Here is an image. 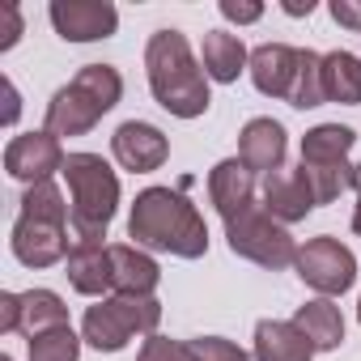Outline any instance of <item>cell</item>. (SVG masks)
I'll list each match as a JSON object with an SVG mask.
<instances>
[{"mask_svg":"<svg viewBox=\"0 0 361 361\" xmlns=\"http://www.w3.org/2000/svg\"><path fill=\"white\" fill-rule=\"evenodd\" d=\"M128 238L140 251H170L178 259L209 255V226L200 209L174 188H145L128 213Z\"/></svg>","mask_w":361,"mask_h":361,"instance_id":"cell-1","label":"cell"},{"mask_svg":"<svg viewBox=\"0 0 361 361\" xmlns=\"http://www.w3.org/2000/svg\"><path fill=\"white\" fill-rule=\"evenodd\" d=\"M145 73H149V90L157 98L161 111H170L174 119H200L213 102L209 94V73L204 64L192 56V43L183 30H157L145 43Z\"/></svg>","mask_w":361,"mask_h":361,"instance_id":"cell-2","label":"cell"},{"mask_svg":"<svg viewBox=\"0 0 361 361\" xmlns=\"http://www.w3.org/2000/svg\"><path fill=\"white\" fill-rule=\"evenodd\" d=\"M9 247H13L18 264H26V268H51V264L68 259V247H73V209H68V200H64V192L56 183L26 188Z\"/></svg>","mask_w":361,"mask_h":361,"instance_id":"cell-3","label":"cell"},{"mask_svg":"<svg viewBox=\"0 0 361 361\" xmlns=\"http://www.w3.org/2000/svg\"><path fill=\"white\" fill-rule=\"evenodd\" d=\"M68 204H73V243H102L119 209V174L102 153H68Z\"/></svg>","mask_w":361,"mask_h":361,"instance_id":"cell-4","label":"cell"},{"mask_svg":"<svg viewBox=\"0 0 361 361\" xmlns=\"http://www.w3.org/2000/svg\"><path fill=\"white\" fill-rule=\"evenodd\" d=\"M123 98V77L111 64H85L68 85H60L47 102V132L60 136H85L98 128L106 111H115Z\"/></svg>","mask_w":361,"mask_h":361,"instance_id":"cell-5","label":"cell"},{"mask_svg":"<svg viewBox=\"0 0 361 361\" xmlns=\"http://www.w3.org/2000/svg\"><path fill=\"white\" fill-rule=\"evenodd\" d=\"M161 323V302L157 298H98L85 319H81V340L98 353H119L128 348L132 336H153Z\"/></svg>","mask_w":361,"mask_h":361,"instance_id":"cell-6","label":"cell"},{"mask_svg":"<svg viewBox=\"0 0 361 361\" xmlns=\"http://www.w3.org/2000/svg\"><path fill=\"white\" fill-rule=\"evenodd\" d=\"M226 243H230V251H234L238 259H251V264H259V268H268V272H281V268L298 264V243H293V234H289L264 204H255V209H247L243 217L226 221Z\"/></svg>","mask_w":361,"mask_h":361,"instance_id":"cell-7","label":"cell"},{"mask_svg":"<svg viewBox=\"0 0 361 361\" xmlns=\"http://www.w3.org/2000/svg\"><path fill=\"white\" fill-rule=\"evenodd\" d=\"M298 276L319 293V298H340V293H348L353 289V281H357V259H353V251L340 243V238H327V234H319V238H306V247H298Z\"/></svg>","mask_w":361,"mask_h":361,"instance_id":"cell-8","label":"cell"},{"mask_svg":"<svg viewBox=\"0 0 361 361\" xmlns=\"http://www.w3.org/2000/svg\"><path fill=\"white\" fill-rule=\"evenodd\" d=\"M64 149L60 140L43 128V132H22L5 145V170L9 178L26 188H39V183H51V174H64Z\"/></svg>","mask_w":361,"mask_h":361,"instance_id":"cell-9","label":"cell"},{"mask_svg":"<svg viewBox=\"0 0 361 361\" xmlns=\"http://www.w3.org/2000/svg\"><path fill=\"white\" fill-rule=\"evenodd\" d=\"M47 18L64 43H98L119 30V9L111 0H51Z\"/></svg>","mask_w":361,"mask_h":361,"instance_id":"cell-10","label":"cell"},{"mask_svg":"<svg viewBox=\"0 0 361 361\" xmlns=\"http://www.w3.org/2000/svg\"><path fill=\"white\" fill-rule=\"evenodd\" d=\"M111 153H115V161H119L123 170H132V174H149V170H161V166H166V157H170V140H166L161 128H153V123H145V119H128V123L115 128V136H111Z\"/></svg>","mask_w":361,"mask_h":361,"instance_id":"cell-11","label":"cell"},{"mask_svg":"<svg viewBox=\"0 0 361 361\" xmlns=\"http://www.w3.org/2000/svg\"><path fill=\"white\" fill-rule=\"evenodd\" d=\"M264 209H268L281 226L306 221V217L319 209L314 188H310V178L302 174V166H281V170L264 174Z\"/></svg>","mask_w":361,"mask_h":361,"instance_id":"cell-12","label":"cell"},{"mask_svg":"<svg viewBox=\"0 0 361 361\" xmlns=\"http://www.w3.org/2000/svg\"><path fill=\"white\" fill-rule=\"evenodd\" d=\"M298 68H302V47H289V43H264L251 51V81L264 98H281L289 102L293 94V81H298Z\"/></svg>","mask_w":361,"mask_h":361,"instance_id":"cell-13","label":"cell"},{"mask_svg":"<svg viewBox=\"0 0 361 361\" xmlns=\"http://www.w3.org/2000/svg\"><path fill=\"white\" fill-rule=\"evenodd\" d=\"M209 200L221 213V221L243 217L247 209H255V170H247L238 157H226L209 170Z\"/></svg>","mask_w":361,"mask_h":361,"instance_id":"cell-14","label":"cell"},{"mask_svg":"<svg viewBox=\"0 0 361 361\" xmlns=\"http://www.w3.org/2000/svg\"><path fill=\"white\" fill-rule=\"evenodd\" d=\"M64 268H68V285L85 298L115 293V268H111V247L106 243H73Z\"/></svg>","mask_w":361,"mask_h":361,"instance_id":"cell-15","label":"cell"},{"mask_svg":"<svg viewBox=\"0 0 361 361\" xmlns=\"http://www.w3.org/2000/svg\"><path fill=\"white\" fill-rule=\"evenodd\" d=\"M285 149H289L285 128H281L276 119H268V115L251 119V123L238 132V161H243L247 170H255V174L281 170V166H285Z\"/></svg>","mask_w":361,"mask_h":361,"instance_id":"cell-16","label":"cell"},{"mask_svg":"<svg viewBox=\"0 0 361 361\" xmlns=\"http://www.w3.org/2000/svg\"><path fill=\"white\" fill-rule=\"evenodd\" d=\"M111 268H115V293L119 298H153V289L161 281L157 259L140 247H128V243L111 247Z\"/></svg>","mask_w":361,"mask_h":361,"instance_id":"cell-17","label":"cell"},{"mask_svg":"<svg viewBox=\"0 0 361 361\" xmlns=\"http://www.w3.org/2000/svg\"><path fill=\"white\" fill-rule=\"evenodd\" d=\"M255 361H314V344L298 331V323L259 319L255 323Z\"/></svg>","mask_w":361,"mask_h":361,"instance_id":"cell-18","label":"cell"},{"mask_svg":"<svg viewBox=\"0 0 361 361\" xmlns=\"http://www.w3.org/2000/svg\"><path fill=\"white\" fill-rule=\"evenodd\" d=\"M293 323L298 331L314 344V353H331L344 344V319H340V306L331 298H310L293 310Z\"/></svg>","mask_w":361,"mask_h":361,"instance_id":"cell-19","label":"cell"},{"mask_svg":"<svg viewBox=\"0 0 361 361\" xmlns=\"http://www.w3.org/2000/svg\"><path fill=\"white\" fill-rule=\"evenodd\" d=\"M200 64L209 73V81H221V85H234L243 77V68H251V56L243 47L238 35L230 30H209L204 35V47H200Z\"/></svg>","mask_w":361,"mask_h":361,"instance_id":"cell-20","label":"cell"},{"mask_svg":"<svg viewBox=\"0 0 361 361\" xmlns=\"http://www.w3.org/2000/svg\"><path fill=\"white\" fill-rule=\"evenodd\" d=\"M323 94H327V102H340V106L361 102V60L353 51L323 56Z\"/></svg>","mask_w":361,"mask_h":361,"instance_id":"cell-21","label":"cell"},{"mask_svg":"<svg viewBox=\"0 0 361 361\" xmlns=\"http://www.w3.org/2000/svg\"><path fill=\"white\" fill-rule=\"evenodd\" d=\"M51 327H68V306H64V298L60 293H51V289H26L22 293V336L26 340H35V336H43V331H51Z\"/></svg>","mask_w":361,"mask_h":361,"instance_id":"cell-22","label":"cell"},{"mask_svg":"<svg viewBox=\"0 0 361 361\" xmlns=\"http://www.w3.org/2000/svg\"><path fill=\"white\" fill-rule=\"evenodd\" d=\"M357 132L348 123H319L302 136V161H348Z\"/></svg>","mask_w":361,"mask_h":361,"instance_id":"cell-23","label":"cell"},{"mask_svg":"<svg viewBox=\"0 0 361 361\" xmlns=\"http://www.w3.org/2000/svg\"><path fill=\"white\" fill-rule=\"evenodd\" d=\"M323 102H327V94H323V56L302 47V68H298L293 94H289V106L310 111V106H323Z\"/></svg>","mask_w":361,"mask_h":361,"instance_id":"cell-24","label":"cell"},{"mask_svg":"<svg viewBox=\"0 0 361 361\" xmlns=\"http://www.w3.org/2000/svg\"><path fill=\"white\" fill-rule=\"evenodd\" d=\"M81 336L73 327H51L30 340V361H77L81 357Z\"/></svg>","mask_w":361,"mask_h":361,"instance_id":"cell-25","label":"cell"},{"mask_svg":"<svg viewBox=\"0 0 361 361\" xmlns=\"http://www.w3.org/2000/svg\"><path fill=\"white\" fill-rule=\"evenodd\" d=\"M188 357L192 361H251V353L238 348L226 336H196V340H188Z\"/></svg>","mask_w":361,"mask_h":361,"instance_id":"cell-26","label":"cell"},{"mask_svg":"<svg viewBox=\"0 0 361 361\" xmlns=\"http://www.w3.org/2000/svg\"><path fill=\"white\" fill-rule=\"evenodd\" d=\"M136 361H192V357H188V344H178V340H170V336H157V331H153V336L140 344Z\"/></svg>","mask_w":361,"mask_h":361,"instance_id":"cell-27","label":"cell"},{"mask_svg":"<svg viewBox=\"0 0 361 361\" xmlns=\"http://www.w3.org/2000/svg\"><path fill=\"white\" fill-rule=\"evenodd\" d=\"M217 9H221L226 22H238V26H251V22L264 18V5H259V0H221Z\"/></svg>","mask_w":361,"mask_h":361,"instance_id":"cell-28","label":"cell"},{"mask_svg":"<svg viewBox=\"0 0 361 361\" xmlns=\"http://www.w3.org/2000/svg\"><path fill=\"white\" fill-rule=\"evenodd\" d=\"M22 327V293H0V331H18Z\"/></svg>","mask_w":361,"mask_h":361,"instance_id":"cell-29","label":"cell"},{"mask_svg":"<svg viewBox=\"0 0 361 361\" xmlns=\"http://www.w3.org/2000/svg\"><path fill=\"white\" fill-rule=\"evenodd\" d=\"M331 18H336V26L361 35V0H331Z\"/></svg>","mask_w":361,"mask_h":361,"instance_id":"cell-30","label":"cell"},{"mask_svg":"<svg viewBox=\"0 0 361 361\" xmlns=\"http://www.w3.org/2000/svg\"><path fill=\"white\" fill-rule=\"evenodd\" d=\"M0 18H5V35H0V51H9V47H18V39H22V13H18V5H5V9H0Z\"/></svg>","mask_w":361,"mask_h":361,"instance_id":"cell-31","label":"cell"},{"mask_svg":"<svg viewBox=\"0 0 361 361\" xmlns=\"http://www.w3.org/2000/svg\"><path fill=\"white\" fill-rule=\"evenodd\" d=\"M5 123H18V115H22V102H18V85L13 81H5Z\"/></svg>","mask_w":361,"mask_h":361,"instance_id":"cell-32","label":"cell"},{"mask_svg":"<svg viewBox=\"0 0 361 361\" xmlns=\"http://www.w3.org/2000/svg\"><path fill=\"white\" fill-rule=\"evenodd\" d=\"M289 18H310L314 13V0H306V5H302V0H285V5H281Z\"/></svg>","mask_w":361,"mask_h":361,"instance_id":"cell-33","label":"cell"},{"mask_svg":"<svg viewBox=\"0 0 361 361\" xmlns=\"http://www.w3.org/2000/svg\"><path fill=\"white\" fill-rule=\"evenodd\" d=\"M353 192H357V204H361V161H357V170H353Z\"/></svg>","mask_w":361,"mask_h":361,"instance_id":"cell-34","label":"cell"},{"mask_svg":"<svg viewBox=\"0 0 361 361\" xmlns=\"http://www.w3.org/2000/svg\"><path fill=\"white\" fill-rule=\"evenodd\" d=\"M357 319H361V302H357Z\"/></svg>","mask_w":361,"mask_h":361,"instance_id":"cell-35","label":"cell"},{"mask_svg":"<svg viewBox=\"0 0 361 361\" xmlns=\"http://www.w3.org/2000/svg\"><path fill=\"white\" fill-rule=\"evenodd\" d=\"M0 361H13V357H0Z\"/></svg>","mask_w":361,"mask_h":361,"instance_id":"cell-36","label":"cell"}]
</instances>
